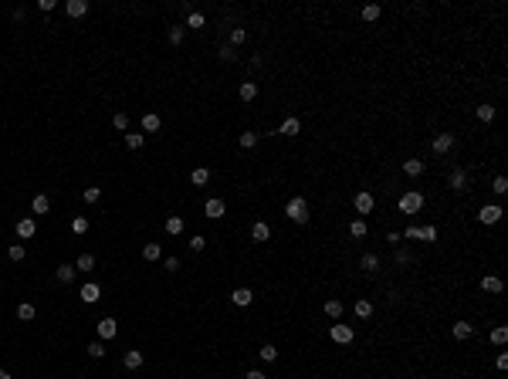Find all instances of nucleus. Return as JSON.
Listing matches in <instances>:
<instances>
[{"mask_svg":"<svg viewBox=\"0 0 508 379\" xmlns=\"http://www.w3.org/2000/svg\"><path fill=\"white\" fill-rule=\"evenodd\" d=\"M285 217H288L291 224H308V200L305 196H291V200L285 203Z\"/></svg>","mask_w":508,"mask_h":379,"instance_id":"1","label":"nucleus"},{"mask_svg":"<svg viewBox=\"0 0 508 379\" xmlns=\"http://www.w3.org/2000/svg\"><path fill=\"white\" fill-rule=\"evenodd\" d=\"M396 207H400V213H420V207H424V193H420V190H407V193L396 200Z\"/></svg>","mask_w":508,"mask_h":379,"instance_id":"2","label":"nucleus"},{"mask_svg":"<svg viewBox=\"0 0 508 379\" xmlns=\"http://www.w3.org/2000/svg\"><path fill=\"white\" fill-rule=\"evenodd\" d=\"M373 207H376V196H373L370 190H359V193L353 196V210L359 213V217H366V213H373Z\"/></svg>","mask_w":508,"mask_h":379,"instance_id":"3","label":"nucleus"},{"mask_svg":"<svg viewBox=\"0 0 508 379\" xmlns=\"http://www.w3.org/2000/svg\"><path fill=\"white\" fill-rule=\"evenodd\" d=\"M430 149H434V156H447L454 149V132H437L430 139Z\"/></svg>","mask_w":508,"mask_h":379,"instance_id":"4","label":"nucleus"},{"mask_svg":"<svg viewBox=\"0 0 508 379\" xmlns=\"http://www.w3.org/2000/svg\"><path fill=\"white\" fill-rule=\"evenodd\" d=\"M329 339L336 342V346H349V342L356 339V332H353V325H332V329H329Z\"/></svg>","mask_w":508,"mask_h":379,"instance_id":"5","label":"nucleus"},{"mask_svg":"<svg viewBox=\"0 0 508 379\" xmlns=\"http://www.w3.org/2000/svg\"><path fill=\"white\" fill-rule=\"evenodd\" d=\"M34 234H38V220L34 217H21L17 220V237H21V241H31Z\"/></svg>","mask_w":508,"mask_h":379,"instance_id":"6","label":"nucleus"},{"mask_svg":"<svg viewBox=\"0 0 508 379\" xmlns=\"http://www.w3.org/2000/svg\"><path fill=\"white\" fill-rule=\"evenodd\" d=\"M115 335H119V322H115V318H102V322H98V339L109 342V339H115Z\"/></svg>","mask_w":508,"mask_h":379,"instance_id":"7","label":"nucleus"},{"mask_svg":"<svg viewBox=\"0 0 508 379\" xmlns=\"http://www.w3.org/2000/svg\"><path fill=\"white\" fill-rule=\"evenodd\" d=\"M478 220L488 224V227L498 224V220H501V207H495V203H492V207H481V210H478Z\"/></svg>","mask_w":508,"mask_h":379,"instance_id":"8","label":"nucleus"},{"mask_svg":"<svg viewBox=\"0 0 508 379\" xmlns=\"http://www.w3.org/2000/svg\"><path fill=\"white\" fill-rule=\"evenodd\" d=\"M102 298V288H98L95 281H89V284H81V301L85 305H95V301Z\"/></svg>","mask_w":508,"mask_h":379,"instance_id":"9","label":"nucleus"},{"mask_svg":"<svg viewBox=\"0 0 508 379\" xmlns=\"http://www.w3.org/2000/svg\"><path fill=\"white\" fill-rule=\"evenodd\" d=\"M224 210H227V207H224V200H217V196L203 203V213H207L210 220H220V217H224Z\"/></svg>","mask_w":508,"mask_h":379,"instance_id":"10","label":"nucleus"},{"mask_svg":"<svg viewBox=\"0 0 508 379\" xmlns=\"http://www.w3.org/2000/svg\"><path fill=\"white\" fill-rule=\"evenodd\" d=\"M501 288H505V284H501L498 275H484L481 278V291H488V295H501Z\"/></svg>","mask_w":508,"mask_h":379,"instance_id":"11","label":"nucleus"},{"mask_svg":"<svg viewBox=\"0 0 508 379\" xmlns=\"http://www.w3.org/2000/svg\"><path fill=\"white\" fill-rule=\"evenodd\" d=\"M231 301H234L237 308H248L251 301H254V295H251V288H234L231 291Z\"/></svg>","mask_w":508,"mask_h":379,"instance_id":"12","label":"nucleus"},{"mask_svg":"<svg viewBox=\"0 0 508 379\" xmlns=\"http://www.w3.org/2000/svg\"><path fill=\"white\" fill-rule=\"evenodd\" d=\"M366 234H370V227H366V220H363V217H353V220H349V237L363 241Z\"/></svg>","mask_w":508,"mask_h":379,"instance_id":"13","label":"nucleus"},{"mask_svg":"<svg viewBox=\"0 0 508 379\" xmlns=\"http://www.w3.org/2000/svg\"><path fill=\"white\" fill-rule=\"evenodd\" d=\"M65 10H68V17H85L89 14V0H68Z\"/></svg>","mask_w":508,"mask_h":379,"instance_id":"14","label":"nucleus"},{"mask_svg":"<svg viewBox=\"0 0 508 379\" xmlns=\"http://www.w3.org/2000/svg\"><path fill=\"white\" fill-rule=\"evenodd\" d=\"M251 237H254V241L258 244H265V241H271V227L265 224V220H258V224L251 227Z\"/></svg>","mask_w":508,"mask_h":379,"instance_id":"15","label":"nucleus"},{"mask_svg":"<svg viewBox=\"0 0 508 379\" xmlns=\"http://www.w3.org/2000/svg\"><path fill=\"white\" fill-rule=\"evenodd\" d=\"M143 359H146V355L139 352V349H129V352L122 355V366H126V369H139V366H143Z\"/></svg>","mask_w":508,"mask_h":379,"instance_id":"16","label":"nucleus"},{"mask_svg":"<svg viewBox=\"0 0 508 379\" xmlns=\"http://www.w3.org/2000/svg\"><path fill=\"white\" fill-rule=\"evenodd\" d=\"M55 278H58L61 284H72V281H75V264H58V267H55Z\"/></svg>","mask_w":508,"mask_h":379,"instance_id":"17","label":"nucleus"},{"mask_svg":"<svg viewBox=\"0 0 508 379\" xmlns=\"http://www.w3.org/2000/svg\"><path fill=\"white\" fill-rule=\"evenodd\" d=\"M471 332H475V329H471V322H454V325H451V335H454L458 342L471 339Z\"/></svg>","mask_w":508,"mask_h":379,"instance_id":"18","label":"nucleus"},{"mask_svg":"<svg viewBox=\"0 0 508 379\" xmlns=\"http://www.w3.org/2000/svg\"><path fill=\"white\" fill-rule=\"evenodd\" d=\"M237 95H241V102H254V98H258V85H254V81H241Z\"/></svg>","mask_w":508,"mask_h":379,"instance_id":"19","label":"nucleus"},{"mask_svg":"<svg viewBox=\"0 0 508 379\" xmlns=\"http://www.w3.org/2000/svg\"><path fill=\"white\" fill-rule=\"evenodd\" d=\"M302 132V122H299V115H288V119L282 122V136H299Z\"/></svg>","mask_w":508,"mask_h":379,"instance_id":"20","label":"nucleus"},{"mask_svg":"<svg viewBox=\"0 0 508 379\" xmlns=\"http://www.w3.org/2000/svg\"><path fill=\"white\" fill-rule=\"evenodd\" d=\"M143 129H146V132H160V129H163V119H160L156 112H146V115H143Z\"/></svg>","mask_w":508,"mask_h":379,"instance_id":"21","label":"nucleus"},{"mask_svg":"<svg viewBox=\"0 0 508 379\" xmlns=\"http://www.w3.org/2000/svg\"><path fill=\"white\" fill-rule=\"evenodd\" d=\"M31 210H34V213H38V217H44V213H48V210H51V200H48V196H44V193H38V196H34V200H31Z\"/></svg>","mask_w":508,"mask_h":379,"instance_id":"22","label":"nucleus"},{"mask_svg":"<svg viewBox=\"0 0 508 379\" xmlns=\"http://www.w3.org/2000/svg\"><path fill=\"white\" fill-rule=\"evenodd\" d=\"M359 267H363L366 275H376L379 271V258L376 254H363V258H359Z\"/></svg>","mask_w":508,"mask_h":379,"instance_id":"23","label":"nucleus"},{"mask_svg":"<svg viewBox=\"0 0 508 379\" xmlns=\"http://www.w3.org/2000/svg\"><path fill=\"white\" fill-rule=\"evenodd\" d=\"M34 315H38V308H34L31 301H21V305H17V318H21V322H34Z\"/></svg>","mask_w":508,"mask_h":379,"instance_id":"24","label":"nucleus"},{"mask_svg":"<svg viewBox=\"0 0 508 379\" xmlns=\"http://www.w3.org/2000/svg\"><path fill=\"white\" fill-rule=\"evenodd\" d=\"M207 179H210V170H207V166H197V170H190V183H194V186H207Z\"/></svg>","mask_w":508,"mask_h":379,"instance_id":"25","label":"nucleus"},{"mask_svg":"<svg viewBox=\"0 0 508 379\" xmlns=\"http://www.w3.org/2000/svg\"><path fill=\"white\" fill-rule=\"evenodd\" d=\"M183 38H186V27L183 24H173V27H169V44H173V48H180Z\"/></svg>","mask_w":508,"mask_h":379,"instance_id":"26","label":"nucleus"},{"mask_svg":"<svg viewBox=\"0 0 508 379\" xmlns=\"http://www.w3.org/2000/svg\"><path fill=\"white\" fill-rule=\"evenodd\" d=\"M404 173H407V176H420V173H424V159H417V156L407 159L404 163Z\"/></svg>","mask_w":508,"mask_h":379,"instance_id":"27","label":"nucleus"},{"mask_svg":"<svg viewBox=\"0 0 508 379\" xmlns=\"http://www.w3.org/2000/svg\"><path fill=\"white\" fill-rule=\"evenodd\" d=\"M464 186H468V173H464V170H454L451 173V190H458V193H461Z\"/></svg>","mask_w":508,"mask_h":379,"instance_id":"28","label":"nucleus"},{"mask_svg":"<svg viewBox=\"0 0 508 379\" xmlns=\"http://www.w3.org/2000/svg\"><path fill=\"white\" fill-rule=\"evenodd\" d=\"M356 315H359V318H370V315H373V301L370 298H356Z\"/></svg>","mask_w":508,"mask_h":379,"instance_id":"29","label":"nucleus"},{"mask_svg":"<svg viewBox=\"0 0 508 379\" xmlns=\"http://www.w3.org/2000/svg\"><path fill=\"white\" fill-rule=\"evenodd\" d=\"M166 234H169V237L183 234V217H166Z\"/></svg>","mask_w":508,"mask_h":379,"instance_id":"30","label":"nucleus"},{"mask_svg":"<svg viewBox=\"0 0 508 379\" xmlns=\"http://www.w3.org/2000/svg\"><path fill=\"white\" fill-rule=\"evenodd\" d=\"M126 146H129V149H143L146 136H143V132H126Z\"/></svg>","mask_w":508,"mask_h":379,"instance_id":"31","label":"nucleus"},{"mask_svg":"<svg viewBox=\"0 0 508 379\" xmlns=\"http://www.w3.org/2000/svg\"><path fill=\"white\" fill-rule=\"evenodd\" d=\"M379 14H383L379 4H366V7H363V21H370V24H373V21H379Z\"/></svg>","mask_w":508,"mask_h":379,"instance_id":"32","label":"nucleus"},{"mask_svg":"<svg viewBox=\"0 0 508 379\" xmlns=\"http://www.w3.org/2000/svg\"><path fill=\"white\" fill-rule=\"evenodd\" d=\"M325 315H329V318H339V315H342V301L339 298H325Z\"/></svg>","mask_w":508,"mask_h":379,"instance_id":"33","label":"nucleus"},{"mask_svg":"<svg viewBox=\"0 0 508 379\" xmlns=\"http://www.w3.org/2000/svg\"><path fill=\"white\" fill-rule=\"evenodd\" d=\"M203 24H207V17H203V14H197V10H194V14L186 17V24H183V27H190V31H200Z\"/></svg>","mask_w":508,"mask_h":379,"instance_id":"34","label":"nucleus"},{"mask_svg":"<svg viewBox=\"0 0 508 379\" xmlns=\"http://www.w3.org/2000/svg\"><path fill=\"white\" fill-rule=\"evenodd\" d=\"M237 146H241V149H254V146H258V132H244V136H237Z\"/></svg>","mask_w":508,"mask_h":379,"instance_id":"35","label":"nucleus"},{"mask_svg":"<svg viewBox=\"0 0 508 379\" xmlns=\"http://www.w3.org/2000/svg\"><path fill=\"white\" fill-rule=\"evenodd\" d=\"M7 258L10 261H24L27 258V247H24V244H10V247H7Z\"/></svg>","mask_w":508,"mask_h":379,"instance_id":"36","label":"nucleus"},{"mask_svg":"<svg viewBox=\"0 0 508 379\" xmlns=\"http://www.w3.org/2000/svg\"><path fill=\"white\" fill-rule=\"evenodd\" d=\"M95 267V258L92 254H78V261H75V271H92Z\"/></svg>","mask_w":508,"mask_h":379,"instance_id":"37","label":"nucleus"},{"mask_svg":"<svg viewBox=\"0 0 508 379\" xmlns=\"http://www.w3.org/2000/svg\"><path fill=\"white\" fill-rule=\"evenodd\" d=\"M258 355H261V363H274V359H278V349L268 342V346H261V349H258Z\"/></svg>","mask_w":508,"mask_h":379,"instance_id":"38","label":"nucleus"},{"mask_svg":"<svg viewBox=\"0 0 508 379\" xmlns=\"http://www.w3.org/2000/svg\"><path fill=\"white\" fill-rule=\"evenodd\" d=\"M160 254H163L160 244H146V247H143V258L146 261H160Z\"/></svg>","mask_w":508,"mask_h":379,"instance_id":"39","label":"nucleus"},{"mask_svg":"<svg viewBox=\"0 0 508 379\" xmlns=\"http://www.w3.org/2000/svg\"><path fill=\"white\" fill-rule=\"evenodd\" d=\"M492 342H495V346H505V342H508V329H505V325L492 329Z\"/></svg>","mask_w":508,"mask_h":379,"instance_id":"40","label":"nucleus"},{"mask_svg":"<svg viewBox=\"0 0 508 379\" xmlns=\"http://www.w3.org/2000/svg\"><path fill=\"white\" fill-rule=\"evenodd\" d=\"M112 125H115L119 132H126V129H129V115H126V112H115V115H112Z\"/></svg>","mask_w":508,"mask_h":379,"instance_id":"41","label":"nucleus"},{"mask_svg":"<svg viewBox=\"0 0 508 379\" xmlns=\"http://www.w3.org/2000/svg\"><path fill=\"white\" fill-rule=\"evenodd\" d=\"M81 200H85V203H98V200H102V190H98V186H89V190L81 193Z\"/></svg>","mask_w":508,"mask_h":379,"instance_id":"42","label":"nucleus"},{"mask_svg":"<svg viewBox=\"0 0 508 379\" xmlns=\"http://www.w3.org/2000/svg\"><path fill=\"white\" fill-rule=\"evenodd\" d=\"M72 230H75V234H89V217H75L72 220Z\"/></svg>","mask_w":508,"mask_h":379,"instance_id":"43","label":"nucleus"},{"mask_svg":"<svg viewBox=\"0 0 508 379\" xmlns=\"http://www.w3.org/2000/svg\"><path fill=\"white\" fill-rule=\"evenodd\" d=\"M492 190H495V193H498V196H505V193H508V179H505V176H495Z\"/></svg>","mask_w":508,"mask_h":379,"instance_id":"44","label":"nucleus"},{"mask_svg":"<svg viewBox=\"0 0 508 379\" xmlns=\"http://www.w3.org/2000/svg\"><path fill=\"white\" fill-rule=\"evenodd\" d=\"M478 119H481V122H492L495 119V109H492V105H478Z\"/></svg>","mask_w":508,"mask_h":379,"instance_id":"45","label":"nucleus"},{"mask_svg":"<svg viewBox=\"0 0 508 379\" xmlns=\"http://www.w3.org/2000/svg\"><path fill=\"white\" fill-rule=\"evenodd\" d=\"M244 38H248V31H244V27H234V31H231V48H234V44H244Z\"/></svg>","mask_w":508,"mask_h":379,"instance_id":"46","label":"nucleus"},{"mask_svg":"<svg viewBox=\"0 0 508 379\" xmlns=\"http://www.w3.org/2000/svg\"><path fill=\"white\" fill-rule=\"evenodd\" d=\"M85 352H89L92 359H102V355H105V346H102V342H92V346L85 349Z\"/></svg>","mask_w":508,"mask_h":379,"instance_id":"47","label":"nucleus"},{"mask_svg":"<svg viewBox=\"0 0 508 379\" xmlns=\"http://www.w3.org/2000/svg\"><path fill=\"white\" fill-rule=\"evenodd\" d=\"M407 241H424V227H407Z\"/></svg>","mask_w":508,"mask_h":379,"instance_id":"48","label":"nucleus"},{"mask_svg":"<svg viewBox=\"0 0 508 379\" xmlns=\"http://www.w3.org/2000/svg\"><path fill=\"white\" fill-rule=\"evenodd\" d=\"M203 247H207V241H203L200 234H197V237H190V250H203Z\"/></svg>","mask_w":508,"mask_h":379,"instance_id":"49","label":"nucleus"},{"mask_svg":"<svg viewBox=\"0 0 508 379\" xmlns=\"http://www.w3.org/2000/svg\"><path fill=\"white\" fill-rule=\"evenodd\" d=\"M234 48H231V44H227V48H220V61H234Z\"/></svg>","mask_w":508,"mask_h":379,"instance_id":"50","label":"nucleus"},{"mask_svg":"<svg viewBox=\"0 0 508 379\" xmlns=\"http://www.w3.org/2000/svg\"><path fill=\"white\" fill-rule=\"evenodd\" d=\"M424 241H427V244L437 241V227H424Z\"/></svg>","mask_w":508,"mask_h":379,"instance_id":"51","label":"nucleus"},{"mask_svg":"<svg viewBox=\"0 0 508 379\" xmlns=\"http://www.w3.org/2000/svg\"><path fill=\"white\" fill-rule=\"evenodd\" d=\"M495 366H498V372H505V369H508V355H505V352H498V359H495Z\"/></svg>","mask_w":508,"mask_h":379,"instance_id":"52","label":"nucleus"},{"mask_svg":"<svg viewBox=\"0 0 508 379\" xmlns=\"http://www.w3.org/2000/svg\"><path fill=\"white\" fill-rule=\"evenodd\" d=\"M38 7H41V10H44V14H51V10H55V0H41Z\"/></svg>","mask_w":508,"mask_h":379,"instance_id":"53","label":"nucleus"},{"mask_svg":"<svg viewBox=\"0 0 508 379\" xmlns=\"http://www.w3.org/2000/svg\"><path fill=\"white\" fill-rule=\"evenodd\" d=\"M166 271H180V261L177 258H166Z\"/></svg>","mask_w":508,"mask_h":379,"instance_id":"54","label":"nucleus"},{"mask_svg":"<svg viewBox=\"0 0 508 379\" xmlns=\"http://www.w3.org/2000/svg\"><path fill=\"white\" fill-rule=\"evenodd\" d=\"M244 379H268V376H265V372H261V369H251V372H248V376H244Z\"/></svg>","mask_w":508,"mask_h":379,"instance_id":"55","label":"nucleus"},{"mask_svg":"<svg viewBox=\"0 0 508 379\" xmlns=\"http://www.w3.org/2000/svg\"><path fill=\"white\" fill-rule=\"evenodd\" d=\"M0 379H10V372H7V369H0Z\"/></svg>","mask_w":508,"mask_h":379,"instance_id":"56","label":"nucleus"}]
</instances>
